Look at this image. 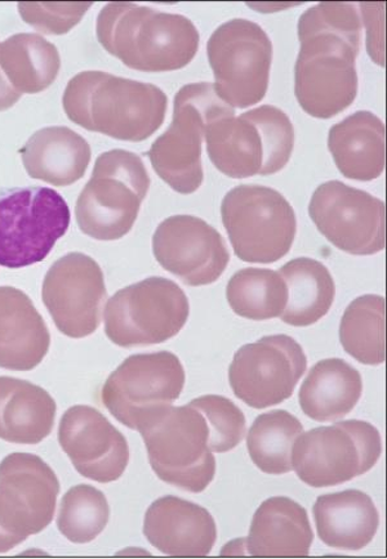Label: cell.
Returning <instances> with one entry per match:
<instances>
[{
    "label": "cell",
    "instance_id": "8992f818",
    "mask_svg": "<svg viewBox=\"0 0 387 559\" xmlns=\"http://www.w3.org/2000/svg\"><path fill=\"white\" fill-rule=\"evenodd\" d=\"M226 115L235 110L222 102L211 83L186 84L177 92L171 124L146 154L155 174L172 190L191 195L202 186L206 128Z\"/></svg>",
    "mask_w": 387,
    "mask_h": 559
},
{
    "label": "cell",
    "instance_id": "f546056e",
    "mask_svg": "<svg viewBox=\"0 0 387 559\" xmlns=\"http://www.w3.org/2000/svg\"><path fill=\"white\" fill-rule=\"evenodd\" d=\"M304 433V426L289 412L272 411L254 421L247 436V449L256 467L272 476L292 468V449Z\"/></svg>",
    "mask_w": 387,
    "mask_h": 559
},
{
    "label": "cell",
    "instance_id": "3957f363",
    "mask_svg": "<svg viewBox=\"0 0 387 559\" xmlns=\"http://www.w3.org/2000/svg\"><path fill=\"white\" fill-rule=\"evenodd\" d=\"M96 33L107 52L143 73L184 69L200 45L190 19L133 3L106 4L98 13Z\"/></svg>",
    "mask_w": 387,
    "mask_h": 559
},
{
    "label": "cell",
    "instance_id": "e575fe53",
    "mask_svg": "<svg viewBox=\"0 0 387 559\" xmlns=\"http://www.w3.org/2000/svg\"><path fill=\"white\" fill-rule=\"evenodd\" d=\"M17 7L26 24L40 33L63 35L81 23L92 3H20Z\"/></svg>",
    "mask_w": 387,
    "mask_h": 559
},
{
    "label": "cell",
    "instance_id": "f1b7e54d",
    "mask_svg": "<svg viewBox=\"0 0 387 559\" xmlns=\"http://www.w3.org/2000/svg\"><path fill=\"white\" fill-rule=\"evenodd\" d=\"M0 69L11 88L23 96L51 87L60 73L56 46L38 34H16L0 43Z\"/></svg>",
    "mask_w": 387,
    "mask_h": 559
},
{
    "label": "cell",
    "instance_id": "1f68e13d",
    "mask_svg": "<svg viewBox=\"0 0 387 559\" xmlns=\"http://www.w3.org/2000/svg\"><path fill=\"white\" fill-rule=\"evenodd\" d=\"M227 304L234 313L253 321L282 317L289 290L279 272L267 269H243L226 288Z\"/></svg>",
    "mask_w": 387,
    "mask_h": 559
},
{
    "label": "cell",
    "instance_id": "7a4b0ae2",
    "mask_svg": "<svg viewBox=\"0 0 387 559\" xmlns=\"http://www.w3.org/2000/svg\"><path fill=\"white\" fill-rule=\"evenodd\" d=\"M62 105L68 118L90 132L142 142L163 126L168 97L154 84L83 71L70 79Z\"/></svg>",
    "mask_w": 387,
    "mask_h": 559
},
{
    "label": "cell",
    "instance_id": "d4e9b609",
    "mask_svg": "<svg viewBox=\"0 0 387 559\" xmlns=\"http://www.w3.org/2000/svg\"><path fill=\"white\" fill-rule=\"evenodd\" d=\"M328 150L343 177L370 182L385 170V124L371 111H356L329 129Z\"/></svg>",
    "mask_w": 387,
    "mask_h": 559
},
{
    "label": "cell",
    "instance_id": "30bf717a",
    "mask_svg": "<svg viewBox=\"0 0 387 559\" xmlns=\"http://www.w3.org/2000/svg\"><path fill=\"white\" fill-rule=\"evenodd\" d=\"M185 382V369L175 354L133 355L107 378L102 400L114 418L140 432L180 399Z\"/></svg>",
    "mask_w": 387,
    "mask_h": 559
},
{
    "label": "cell",
    "instance_id": "8fae6325",
    "mask_svg": "<svg viewBox=\"0 0 387 559\" xmlns=\"http://www.w3.org/2000/svg\"><path fill=\"white\" fill-rule=\"evenodd\" d=\"M382 454V436L375 426L343 420L301 435L292 449V468L301 481L320 489L365 475Z\"/></svg>",
    "mask_w": 387,
    "mask_h": 559
},
{
    "label": "cell",
    "instance_id": "2e32d148",
    "mask_svg": "<svg viewBox=\"0 0 387 559\" xmlns=\"http://www.w3.org/2000/svg\"><path fill=\"white\" fill-rule=\"evenodd\" d=\"M310 218L337 249L351 255L385 250V203L341 181L321 183L309 204Z\"/></svg>",
    "mask_w": 387,
    "mask_h": 559
},
{
    "label": "cell",
    "instance_id": "6da1fadb",
    "mask_svg": "<svg viewBox=\"0 0 387 559\" xmlns=\"http://www.w3.org/2000/svg\"><path fill=\"white\" fill-rule=\"evenodd\" d=\"M362 26L357 5L351 3H320L301 14L295 95L310 117L335 118L355 102Z\"/></svg>",
    "mask_w": 387,
    "mask_h": 559
},
{
    "label": "cell",
    "instance_id": "ac0fdd59",
    "mask_svg": "<svg viewBox=\"0 0 387 559\" xmlns=\"http://www.w3.org/2000/svg\"><path fill=\"white\" fill-rule=\"evenodd\" d=\"M153 253L164 270L189 286L216 283L231 263V253L218 229L202 218L184 214L157 226Z\"/></svg>",
    "mask_w": 387,
    "mask_h": 559
},
{
    "label": "cell",
    "instance_id": "7402d4cb",
    "mask_svg": "<svg viewBox=\"0 0 387 559\" xmlns=\"http://www.w3.org/2000/svg\"><path fill=\"white\" fill-rule=\"evenodd\" d=\"M243 542L253 557H307L314 542L309 515L295 500L270 498L258 507Z\"/></svg>",
    "mask_w": 387,
    "mask_h": 559
},
{
    "label": "cell",
    "instance_id": "603a6c76",
    "mask_svg": "<svg viewBox=\"0 0 387 559\" xmlns=\"http://www.w3.org/2000/svg\"><path fill=\"white\" fill-rule=\"evenodd\" d=\"M27 175L67 188L84 177L91 163V146L67 127H48L35 132L20 150Z\"/></svg>",
    "mask_w": 387,
    "mask_h": 559
},
{
    "label": "cell",
    "instance_id": "7c38bea8",
    "mask_svg": "<svg viewBox=\"0 0 387 559\" xmlns=\"http://www.w3.org/2000/svg\"><path fill=\"white\" fill-rule=\"evenodd\" d=\"M214 91L233 109H247L267 96L272 43L267 32L246 19H233L213 32L207 43Z\"/></svg>",
    "mask_w": 387,
    "mask_h": 559
},
{
    "label": "cell",
    "instance_id": "277c9868",
    "mask_svg": "<svg viewBox=\"0 0 387 559\" xmlns=\"http://www.w3.org/2000/svg\"><path fill=\"white\" fill-rule=\"evenodd\" d=\"M207 153L222 175L234 179L272 176L295 148V128L283 110L263 105L236 118L226 115L206 128Z\"/></svg>",
    "mask_w": 387,
    "mask_h": 559
},
{
    "label": "cell",
    "instance_id": "836d02e7",
    "mask_svg": "<svg viewBox=\"0 0 387 559\" xmlns=\"http://www.w3.org/2000/svg\"><path fill=\"white\" fill-rule=\"evenodd\" d=\"M191 403L204 414L211 432L210 448L214 453H227L245 439L246 417L232 400L216 396V394H207L192 400Z\"/></svg>",
    "mask_w": 387,
    "mask_h": 559
},
{
    "label": "cell",
    "instance_id": "d6a6232c",
    "mask_svg": "<svg viewBox=\"0 0 387 559\" xmlns=\"http://www.w3.org/2000/svg\"><path fill=\"white\" fill-rule=\"evenodd\" d=\"M110 520V507L103 491L90 485H78L62 498L57 527L71 543L96 539Z\"/></svg>",
    "mask_w": 387,
    "mask_h": 559
},
{
    "label": "cell",
    "instance_id": "ba28073f",
    "mask_svg": "<svg viewBox=\"0 0 387 559\" xmlns=\"http://www.w3.org/2000/svg\"><path fill=\"white\" fill-rule=\"evenodd\" d=\"M140 435L149 463L163 483L199 493L216 476L210 426L192 403L168 407L152 425L141 429Z\"/></svg>",
    "mask_w": 387,
    "mask_h": 559
},
{
    "label": "cell",
    "instance_id": "83f0119b",
    "mask_svg": "<svg viewBox=\"0 0 387 559\" xmlns=\"http://www.w3.org/2000/svg\"><path fill=\"white\" fill-rule=\"evenodd\" d=\"M281 276L289 290L282 320L285 324L304 328L317 324L331 310L336 285L325 264L312 258H296L285 263Z\"/></svg>",
    "mask_w": 387,
    "mask_h": 559
},
{
    "label": "cell",
    "instance_id": "5b68a950",
    "mask_svg": "<svg viewBox=\"0 0 387 559\" xmlns=\"http://www.w3.org/2000/svg\"><path fill=\"white\" fill-rule=\"evenodd\" d=\"M150 185L148 169L138 154L118 148L99 155L77 200L79 228L98 241L125 238L138 221Z\"/></svg>",
    "mask_w": 387,
    "mask_h": 559
},
{
    "label": "cell",
    "instance_id": "d590c367",
    "mask_svg": "<svg viewBox=\"0 0 387 559\" xmlns=\"http://www.w3.org/2000/svg\"><path fill=\"white\" fill-rule=\"evenodd\" d=\"M21 95L11 88L9 82L5 81L2 69H0V111L11 109L19 103Z\"/></svg>",
    "mask_w": 387,
    "mask_h": 559
},
{
    "label": "cell",
    "instance_id": "4dcf8cb0",
    "mask_svg": "<svg viewBox=\"0 0 387 559\" xmlns=\"http://www.w3.org/2000/svg\"><path fill=\"white\" fill-rule=\"evenodd\" d=\"M340 342L357 362H385V298L365 294L349 305L341 319Z\"/></svg>",
    "mask_w": 387,
    "mask_h": 559
},
{
    "label": "cell",
    "instance_id": "cb8c5ba5",
    "mask_svg": "<svg viewBox=\"0 0 387 559\" xmlns=\"http://www.w3.org/2000/svg\"><path fill=\"white\" fill-rule=\"evenodd\" d=\"M313 514L319 539L339 550L370 546L379 526L374 500L361 490L326 493L315 501Z\"/></svg>",
    "mask_w": 387,
    "mask_h": 559
},
{
    "label": "cell",
    "instance_id": "9a60e30c",
    "mask_svg": "<svg viewBox=\"0 0 387 559\" xmlns=\"http://www.w3.org/2000/svg\"><path fill=\"white\" fill-rule=\"evenodd\" d=\"M306 369L307 358L296 340L269 335L235 353L228 382L236 397L261 411L292 397Z\"/></svg>",
    "mask_w": 387,
    "mask_h": 559
},
{
    "label": "cell",
    "instance_id": "e0dca14e",
    "mask_svg": "<svg viewBox=\"0 0 387 559\" xmlns=\"http://www.w3.org/2000/svg\"><path fill=\"white\" fill-rule=\"evenodd\" d=\"M42 298L62 334L85 338L102 325L107 299L104 272L87 254L63 255L48 270Z\"/></svg>",
    "mask_w": 387,
    "mask_h": 559
},
{
    "label": "cell",
    "instance_id": "4316f807",
    "mask_svg": "<svg viewBox=\"0 0 387 559\" xmlns=\"http://www.w3.org/2000/svg\"><path fill=\"white\" fill-rule=\"evenodd\" d=\"M361 372L342 358H327L314 365L298 393L301 411L315 421L347 417L362 397Z\"/></svg>",
    "mask_w": 387,
    "mask_h": 559
},
{
    "label": "cell",
    "instance_id": "44dd1931",
    "mask_svg": "<svg viewBox=\"0 0 387 559\" xmlns=\"http://www.w3.org/2000/svg\"><path fill=\"white\" fill-rule=\"evenodd\" d=\"M51 335L27 294L0 286V368L31 371L45 360Z\"/></svg>",
    "mask_w": 387,
    "mask_h": 559
},
{
    "label": "cell",
    "instance_id": "484cf974",
    "mask_svg": "<svg viewBox=\"0 0 387 559\" xmlns=\"http://www.w3.org/2000/svg\"><path fill=\"white\" fill-rule=\"evenodd\" d=\"M56 412L55 400L42 386L0 377V439L37 445L51 435Z\"/></svg>",
    "mask_w": 387,
    "mask_h": 559
},
{
    "label": "cell",
    "instance_id": "ffe728a7",
    "mask_svg": "<svg viewBox=\"0 0 387 559\" xmlns=\"http://www.w3.org/2000/svg\"><path fill=\"white\" fill-rule=\"evenodd\" d=\"M143 534L154 548L169 557H207L218 542L212 514L174 496L157 499L149 507Z\"/></svg>",
    "mask_w": 387,
    "mask_h": 559
},
{
    "label": "cell",
    "instance_id": "9c48e42d",
    "mask_svg": "<svg viewBox=\"0 0 387 559\" xmlns=\"http://www.w3.org/2000/svg\"><path fill=\"white\" fill-rule=\"evenodd\" d=\"M186 294L172 280L149 277L114 294L105 308V333L124 348L167 342L189 320Z\"/></svg>",
    "mask_w": 387,
    "mask_h": 559
},
{
    "label": "cell",
    "instance_id": "d6986e66",
    "mask_svg": "<svg viewBox=\"0 0 387 559\" xmlns=\"http://www.w3.org/2000/svg\"><path fill=\"white\" fill-rule=\"evenodd\" d=\"M59 442L74 468L92 481H118L127 469L129 447L125 435L95 407H70L60 421Z\"/></svg>",
    "mask_w": 387,
    "mask_h": 559
},
{
    "label": "cell",
    "instance_id": "5bb4252c",
    "mask_svg": "<svg viewBox=\"0 0 387 559\" xmlns=\"http://www.w3.org/2000/svg\"><path fill=\"white\" fill-rule=\"evenodd\" d=\"M60 483L37 455L13 453L0 463V554L49 526Z\"/></svg>",
    "mask_w": 387,
    "mask_h": 559
},
{
    "label": "cell",
    "instance_id": "52a82bcc",
    "mask_svg": "<svg viewBox=\"0 0 387 559\" xmlns=\"http://www.w3.org/2000/svg\"><path fill=\"white\" fill-rule=\"evenodd\" d=\"M221 218L234 253L243 262L270 264L291 252L297 218L281 192L241 185L222 200Z\"/></svg>",
    "mask_w": 387,
    "mask_h": 559
},
{
    "label": "cell",
    "instance_id": "4fadbf2b",
    "mask_svg": "<svg viewBox=\"0 0 387 559\" xmlns=\"http://www.w3.org/2000/svg\"><path fill=\"white\" fill-rule=\"evenodd\" d=\"M70 210L59 192L25 188L0 198V266L16 270L46 260L68 233Z\"/></svg>",
    "mask_w": 387,
    "mask_h": 559
}]
</instances>
